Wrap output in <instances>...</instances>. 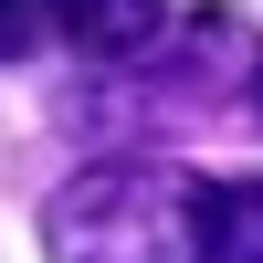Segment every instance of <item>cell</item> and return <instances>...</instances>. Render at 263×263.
Segmentation results:
<instances>
[{"label":"cell","mask_w":263,"mask_h":263,"mask_svg":"<svg viewBox=\"0 0 263 263\" xmlns=\"http://www.w3.org/2000/svg\"><path fill=\"white\" fill-rule=\"evenodd\" d=\"M53 32L84 53H147L168 32V0H53Z\"/></svg>","instance_id":"cell-3"},{"label":"cell","mask_w":263,"mask_h":263,"mask_svg":"<svg viewBox=\"0 0 263 263\" xmlns=\"http://www.w3.org/2000/svg\"><path fill=\"white\" fill-rule=\"evenodd\" d=\"M190 263H263V168L190 190Z\"/></svg>","instance_id":"cell-2"},{"label":"cell","mask_w":263,"mask_h":263,"mask_svg":"<svg viewBox=\"0 0 263 263\" xmlns=\"http://www.w3.org/2000/svg\"><path fill=\"white\" fill-rule=\"evenodd\" d=\"M190 190L168 168H84L74 190H53L42 232H53V263H168V242H190Z\"/></svg>","instance_id":"cell-1"},{"label":"cell","mask_w":263,"mask_h":263,"mask_svg":"<svg viewBox=\"0 0 263 263\" xmlns=\"http://www.w3.org/2000/svg\"><path fill=\"white\" fill-rule=\"evenodd\" d=\"M53 21V0H0V63H21L32 53V32Z\"/></svg>","instance_id":"cell-4"}]
</instances>
